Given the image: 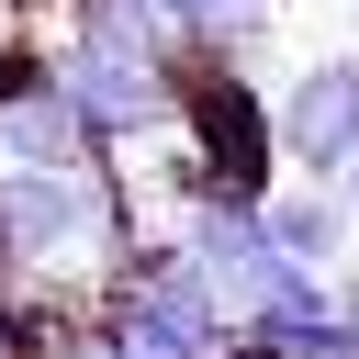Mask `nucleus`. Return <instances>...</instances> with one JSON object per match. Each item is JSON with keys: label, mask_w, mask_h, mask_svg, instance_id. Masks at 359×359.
Here are the masks:
<instances>
[{"label": "nucleus", "mask_w": 359, "mask_h": 359, "mask_svg": "<svg viewBox=\"0 0 359 359\" xmlns=\"http://www.w3.org/2000/svg\"><path fill=\"white\" fill-rule=\"evenodd\" d=\"M247 11H269V22H280V11H292V0H247Z\"/></svg>", "instance_id": "obj_13"}, {"label": "nucleus", "mask_w": 359, "mask_h": 359, "mask_svg": "<svg viewBox=\"0 0 359 359\" xmlns=\"http://www.w3.org/2000/svg\"><path fill=\"white\" fill-rule=\"evenodd\" d=\"M0 168H101V146H90V123H79V101L56 79L0 112Z\"/></svg>", "instance_id": "obj_7"}, {"label": "nucleus", "mask_w": 359, "mask_h": 359, "mask_svg": "<svg viewBox=\"0 0 359 359\" xmlns=\"http://www.w3.org/2000/svg\"><path fill=\"white\" fill-rule=\"evenodd\" d=\"M45 79H56V45H34V34H0V112H11V101H34Z\"/></svg>", "instance_id": "obj_8"}, {"label": "nucleus", "mask_w": 359, "mask_h": 359, "mask_svg": "<svg viewBox=\"0 0 359 359\" xmlns=\"http://www.w3.org/2000/svg\"><path fill=\"white\" fill-rule=\"evenodd\" d=\"M34 292H45V280H34V258H22V247H11V224H0V314H11V303H34Z\"/></svg>", "instance_id": "obj_10"}, {"label": "nucleus", "mask_w": 359, "mask_h": 359, "mask_svg": "<svg viewBox=\"0 0 359 359\" xmlns=\"http://www.w3.org/2000/svg\"><path fill=\"white\" fill-rule=\"evenodd\" d=\"M157 11H168V34H180V45H202V34H224L247 0H157Z\"/></svg>", "instance_id": "obj_9"}, {"label": "nucleus", "mask_w": 359, "mask_h": 359, "mask_svg": "<svg viewBox=\"0 0 359 359\" xmlns=\"http://www.w3.org/2000/svg\"><path fill=\"white\" fill-rule=\"evenodd\" d=\"M337 314H348V325H359V280H337Z\"/></svg>", "instance_id": "obj_11"}, {"label": "nucleus", "mask_w": 359, "mask_h": 359, "mask_svg": "<svg viewBox=\"0 0 359 359\" xmlns=\"http://www.w3.org/2000/svg\"><path fill=\"white\" fill-rule=\"evenodd\" d=\"M348 236H359V213H348L337 180H280V191H269V247H280L292 269H325V280H337Z\"/></svg>", "instance_id": "obj_6"}, {"label": "nucleus", "mask_w": 359, "mask_h": 359, "mask_svg": "<svg viewBox=\"0 0 359 359\" xmlns=\"http://www.w3.org/2000/svg\"><path fill=\"white\" fill-rule=\"evenodd\" d=\"M168 56L180 45H112V34H56V90L79 101V123H90V146L101 157H123L135 135H157L168 123Z\"/></svg>", "instance_id": "obj_3"}, {"label": "nucleus", "mask_w": 359, "mask_h": 359, "mask_svg": "<svg viewBox=\"0 0 359 359\" xmlns=\"http://www.w3.org/2000/svg\"><path fill=\"white\" fill-rule=\"evenodd\" d=\"M337 191H348V213H359V157H348V180H337Z\"/></svg>", "instance_id": "obj_12"}, {"label": "nucleus", "mask_w": 359, "mask_h": 359, "mask_svg": "<svg viewBox=\"0 0 359 359\" xmlns=\"http://www.w3.org/2000/svg\"><path fill=\"white\" fill-rule=\"evenodd\" d=\"M168 146L191 157V180L202 191H224V202H269L280 191V90H258L247 79V56H224V45H180L168 56Z\"/></svg>", "instance_id": "obj_1"}, {"label": "nucleus", "mask_w": 359, "mask_h": 359, "mask_svg": "<svg viewBox=\"0 0 359 359\" xmlns=\"http://www.w3.org/2000/svg\"><path fill=\"white\" fill-rule=\"evenodd\" d=\"M280 157L303 180H348V157H359V45H314L280 79Z\"/></svg>", "instance_id": "obj_4"}, {"label": "nucleus", "mask_w": 359, "mask_h": 359, "mask_svg": "<svg viewBox=\"0 0 359 359\" xmlns=\"http://www.w3.org/2000/svg\"><path fill=\"white\" fill-rule=\"evenodd\" d=\"M90 292L157 348V359H224V337H236V314H224V292H213V269L180 247V236H135L112 269H90Z\"/></svg>", "instance_id": "obj_2"}, {"label": "nucleus", "mask_w": 359, "mask_h": 359, "mask_svg": "<svg viewBox=\"0 0 359 359\" xmlns=\"http://www.w3.org/2000/svg\"><path fill=\"white\" fill-rule=\"evenodd\" d=\"M168 236H180V247L213 269V292H236L258 258H280V247H269V202H224V191H191V202H168ZM224 314H236V303H224Z\"/></svg>", "instance_id": "obj_5"}]
</instances>
